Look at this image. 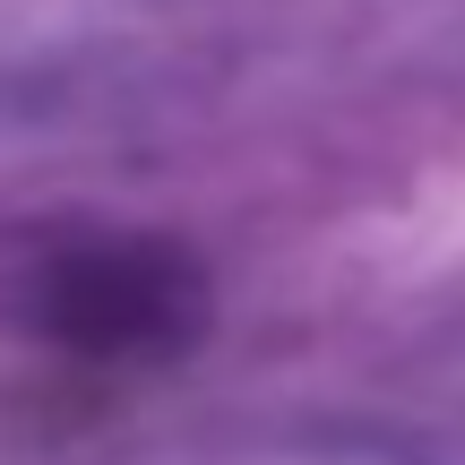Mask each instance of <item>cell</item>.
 <instances>
[{"label":"cell","instance_id":"6da1fadb","mask_svg":"<svg viewBox=\"0 0 465 465\" xmlns=\"http://www.w3.org/2000/svg\"><path fill=\"white\" fill-rule=\"evenodd\" d=\"M0 311L26 345L95 371L182 362L207 328V276L155 232H44L0 267Z\"/></svg>","mask_w":465,"mask_h":465}]
</instances>
